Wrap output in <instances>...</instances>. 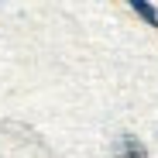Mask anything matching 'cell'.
Instances as JSON below:
<instances>
[{
	"label": "cell",
	"mask_w": 158,
	"mask_h": 158,
	"mask_svg": "<svg viewBox=\"0 0 158 158\" xmlns=\"http://www.w3.org/2000/svg\"><path fill=\"white\" fill-rule=\"evenodd\" d=\"M131 10H134L138 17H144L151 28H158V10H155L151 4H144V0H131Z\"/></svg>",
	"instance_id": "2"
},
{
	"label": "cell",
	"mask_w": 158,
	"mask_h": 158,
	"mask_svg": "<svg viewBox=\"0 0 158 158\" xmlns=\"http://www.w3.org/2000/svg\"><path fill=\"white\" fill-rule=\"evenodd\" d=\"M117 158H148V151H144V144H141L138 138H120Z\"/></svg>",
	"instance_id": "1"
}]
</instances>
